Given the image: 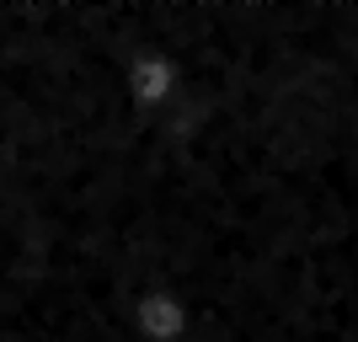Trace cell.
I'll return each instance as SVG.
<instances>
[{
    "label": "cell",
    "instance_id": "obj_1",
    "mask_svg": "<svg viewBox=\"0 0 358 342\" xmlns=\"http://www.w3.org/2000/svg\"><path fill=\"white\" fill-rule=\"evenodd\" d=\"M129 321H134L139 342H182L187 327H193V311H187V299L171 283H150L129 305Z\"/></svg>",
    "mask_w": 358,
    "mask_h": 342
}]
</instances>
